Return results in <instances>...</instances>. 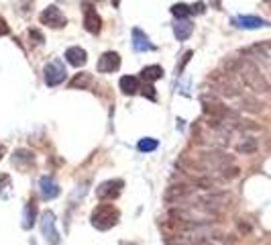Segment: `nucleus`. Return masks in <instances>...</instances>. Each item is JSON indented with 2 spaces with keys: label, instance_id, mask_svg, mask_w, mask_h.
<instances>
[{
  "label": "nucleus",
  "instance_id": "nucleus-13",
  "mask_svg": "<svg viewBox=\"0 0 271 245\" xmlns=\"http://www.w3.org/2000/svg\"><path fill=\"white\" fill-rule=\"evenodd\" d=\"M194 31V23L188 18H177V23L173 25V33L177 37V41H186Z\"/></svg>",
  "mask_w": 271,
  "mask_h": 245
},
{
  "label": "nucleus",
  "instance_id": "nucleus-15",
  "mask_svg": "<svg viewBox=\"0 0 271 245\" xmlns=\"http://www.w3.org/2000/svg\"><path fill=\"white\" fill-rule=\"evenodd\" d=\"M37 221V203L31 198L25 207V217H22V229H31Z\"/></svg>",
  "mask_w": 271,
  "mask_h": 245
},
{
  "label": "nucleus",
  "instance_id": "nucleus-18",
  "mask_svg": "<svg viewBox=\"0 0 271 245\" xmlns=\"http://www.w3.org/2000/svg\"><path fill=\"white\" fill-rule=\"evenodd\" d=\"M70 86H72V88H80V90L90 88V86H92V74H88V72L76 74V78L70 82Z\"/></svg>",
  "mask_w": 271,
  "mask_h": 245
},
{
  "label": "nucleus",
  "instance_id": "nucleus-19",
  "mask_svg": "<svg viewBox=\"0 0 271 245\" xmlns=\"http://www.w3.org/2000/svg\"><path fill=\"white\" fill-rule=\"evenodd\" d=\"M157 147H159V141H157V139H153V137H145V139H141V141L137 143V149H139V151H143V153L155 151Z\"/></svg>",
  "mask_w": 271,
  "mask_h": 245
},
{
  "label": "nucleus",
  "instance_id": "nucleus-5",
  "mask_svg": "<svg viewBox=\"0 0 271 245\" xmlns=\"http://www.w3.org/2000/svg\"><path fill=\"white\" fill-rule=\"evenodd\" d=\"M39 225H41V233H43V237H45L49 243L51 245L59 243V231H57V227H55V215H53L51 211H45V213L41 215Z\"/></svg>",
  "mask_w": 271,
  "mask_h": 245
},
{
  "label": "nucleus",
  "instance_id": "nucleus-9",
  "mask_svg": "<svg viewBox=\"0 0 271 245\" xmlns=\"http://www.w3.org/2000/svg\"><path fill=\"white\" fill-rule=\"evenodd\" d=\"M84 27H86V31L92 33V35H98V33H100V29H102V18H100V14L96 12V8H92V6H86V8H84Z\"/></svg>",
  "mask_w": 271,
  "mask_h": 245
},
{
  "label": "nucleus",
  "instance_id": "nucleus-20",
  "mask_svg": "<svg viewBox=\"0 0 271 245\" xmlns=\"http://www.w3.org/2000/svg\"><path fill=\"white\" fill-rule=\"evenodd\" d=\"M257 149V141L253 139V137H245L239 145H237V151L239 153H253Z\"/></svg>",
  "mask_w": 271,
  "mask_h": 245
},
{
  "label": "nucleus",
  "instance_id": "nucleus-14",
  "mask_svg": "<svg viewBox=\"0 0 271 245\" xmlns=\"http://www.w3.org/2000/svg\"><path fill=\"white\" fill-rule=\"evenodd\" d=\"M33 162H35V158H33V153L31 151H27V149H18L14 155H12V166H16L18 170H27L29 166H33Z\"/></svg>",
  "mask_w": 271,
  "mask_h": 245
},
{
  "label": "nucleus",
  "instance_id": "nucleus-1",
  "mask_svg": "<svg viewBox=\"0 0 271 245\" xmlns=\"http://www.w3.org/2000/svg\"><path fill=\"white\" fill-rule=\"evenodd\" d=\"M119 221H121V211L112 205H106V203L98 205L90 215V223L98 231H108V229L117 227Z\"/></svg>",
  "mask_w": 271,
  "mask_h": 245
},
{
  "label": "nucleus",
  "instance_id": "nucleus-10",
  "mask_svg": "<svg viewBox=\"0 0 271 245\" xmlns=\"http://www.w3.org/2000/svg\"><path fill=\"white\" fill-rule=\"evenodd\" d=\"M233 25L239 27V29H249V31H253V29L267 27L269 23H267L265 18H259V16H237V18H233Z\"/></svg>",
  "mask_w": 271,
  "mask_h": 245
},
{
  "label": "nucleus",
  "instance_id": "nucleus-22",
  "mask_svg": "<svg viewBox=\"0 0 271 245\" xmlns=\"http://www.w3.org/2000/svg\"><path fill=\"white\" fill-rule=\"evenodd\" d=\"M29 39H33L35 45H41V43H43V33L37 31V29H31V31H29Z\"/></svg>",
  "mask_w": 271,
  "mask_h": 245
},
{
  "label": "nucleus",
  "instance_id": "nucleus-17",
  "mask_svg": "<svg viewBox=\"0 0 271 245\" xmlns=\"http://www.w3.org/2000/svg\"><path fill=\"white\" fill-rule=\"evenodd\" d=\"M141 78L145 82H157L163 78V68L161 65H145L141 70Z\"/></svg>",
  "mask_w": 271,
  "mask_h": 245
},
{
  "label": "nucleus",
  "instance_id": "nucleus-23",
  "mask_svg": "<svg viewBox=\"0 0 271 245\" xmlns=\"http://www.w3.org/2000/svg\"><path fill=\"white\" fill-rule=\"evenodd\" d=\"M192 55H194V51H186V53H184V57H182V63L175 68V74H182V72H184V68H186V63L192 59Z\"/></svg>",
  "mask_w": 271,
  "mask_h": 245
},
{
  "label": "nucleus",
  "instance_id": "nucleus-7",
  "mask_svg": "<svg viewBox=\"0 0 271 245\" xmlns=\"http://www.w3.org/2000/svg\"><path fill=\"white\" fill-rule=\"evenodd\" d=\"M96 68H98L100 74H112V72H117L121 68V55L117 51H106V53L100 55Z\"/></svg>",
  "mask_w": 271,
  "mask_h": 245
},
{
  "label": "nucleus",
  "instance_id": "nucleus-12",
  "mask_svg": "<svg viewBox=\"0 0 271 245\" xmlns=\"http://www.w3.org/2000/svg\"><path fill=\"white\" fill-rule=\"evenodd\" d=\"M133 49L143 53V51H155V45L149 41V37L141 31V29H133Z\"/></svg>",
  "mask_w": 271,
  "mask_h": 245
},
{
  "label": "nucleus",
  "instance_id": "nucleus-8",
  "mask_svg": "<svg viewBox=\"0 0 271 245\" xmlns=\"http://www.w3.org/2000/svg\"><path fill=\"white\" fill-rule=\"evenodd\" d=\"M39 192L45 201H53L59 196V186L53 176H41L39 178Z\"/></svg>",
  "mask_w": 271,
  "mask_h": 245
},
{
  "label": "nucleus",
  "instance_id": "nucleus-6",
  "mask_svg": "<svg viewBox=\"0 0 271 245\" xmlns=\"http://www.w3.org/2000/svg\"><path fill=\"white\" fill-rule=\"evenodd\" d=\"M39 20H41V25H47V27H51V29H61V27H65V23H67V18L63 16V12H61L57 6H47V8L41 12Z\"/></svg>",
  "mask_w": 271,
  "mask_h": 245
},
{
  "label": "nucleus",
  "instance_id": "nucleus-3",
  "mask_svg": "<svg viewBox=\"0 0 271 245\" xmlns=\"http://www.w3.org/2000/svg\"><path fill=\"white\" fill-rule=\"evenodd\" d=\"M123 188H125V182H123L121 178L106 180V182H102V184L96 188V198H98V201H102V203H108V201L112 203L115 198H119V196H121Z\"/></svg>",
  "mask_w": 271,
  "mask_h": 245
},
{
  "label": "nucleus",
  "instance_id": "nucleus-11",
  "mask_svg": "<svg viewBox=\"0 0 271 245\" xmlns=\"http://www.w3.org/2000/svg\"><path fill=\"white\" fill-rule=\"evenodd\" d=\"M65 59H67V63H72L74 68H82V65H86V61H88V53H86V49L74 45V47H70V49L65 51Z\"/></svg>",
  "mask_w": 271,
  "mask_h": 245
},
{
  "label": "nucleus",
  "instance_id": "nucleus-16",
  "mask_svg": "<svg viewBox=\"0 0 271 245\" xmlns=\"http://www.w3.org/2000/svg\"><path fill=\"white\" fill-rule=\"evenodd\" d=\"M121 90H123V94H127V96L137 94V92L141 90L139 78H135V76H123V78H121Z\"/></svg>",
  "mask_w": 271,
  "mask_h": 245
},
{
  "label": "nucleus",
  "instance_id": "nucleus-21",
  "mask_svg": "<svg viewBox=\"0 0 271 245\" xmlns=\"http://www.w3.org/2000/svg\"><path fill=\"white\" fill-rule=\"evenodd\" d=\"M171 14H173L175 18H186V16L190 14V6H188V4L177 2V4H173V6H171Z\"/></svg>",
  "mask_w": 271,
  "mask_h": 245
},
{
  "label": "nucleus",
  "instance_id": "nucleus-27",
  "mask_svg": "<svg viewBox=\"0 0 271 245\" xmlns=\"http://www.w3.org/2000/svg\"><path fill=\"white\" fill-rule=\"evenodd\" d=\"M2 155H4V149H2V147H0V160H2Z\"/></svg>",
  "mask_w": 271,
  "mask_h": 245
},
{
  "label": "nucleus",
  "instance_id": "nucleus-25",
  "mask_svg": "<svg viewBox=\"0 0 271 245\" xmlns=\"http://www.w3.org/2000/svg\"><path fill=\"white\" fill-rule=\"evenodd\" d=\"M143 96H147L149 100H157V94H155V88H153L151 84L143 88Z\"/></svg>",
  "mask_w": 271,
  "mask_h": 245
},
{
  "label": "nucleus",
  "instance_id": "nucleus-2",
  "mask_svg": "<svg viewBox=\"0 0 271 245\" xmlns=\"http://www.w3.org/2000/svg\"><path fill=\"white\" fill-rule=\"evenodd\" d=\"M65 78H67V72H65V65H63L61 59H51L49 63H45V68H43V80H45L47 86H51V88L59 86V84L65 82Z\"/></svg>",
  "mask_w": 271,
  "mask_h": 245
},
{
  "label": "nucleus",
  "instance_id": "nucleus-4",
  "mask_svg": "<svg viewBox=\"0 0 271 245\" xmlns=\"http://www.w3.org/2000/svg\"><path fill=\"white\" fill-rule=\"evenodd\" d=\"M194 190H196V186L194 184H190V182H177V184H171L167 190H165V203L167 205H179V203H184L190 194H194Z\"/></svg>",
  "mask_w": 271,
  "mask_h": 245
},
{
  "label": "nucleus",
  "instance_id": "nucleus-24",
  "mask_svg": "<svg viewBox=\"0 0 271 245\" xmlns=\"http://www.w3.org/2000/svg\"><path fill=\"white\" fill-rule=\"evenodd\" d=\"M204 10H206L204 2H196V4L190 6V14H204Z\"/></svg>",
  "mask_w": 271,
  "mask_h": 245
},
{
  "label": "nucleus",
  "instance_id": "nucleus-26",
  "mask_svg": "<svg viewBox=\"0 0 271 245\" xmlns=\"http://www.w3.org/2000/svg\"><path fill=\"white\" fill-rule=\"evenodd\" d=\"M10 33V27L6 25V20L0 16V37H4V35H8Z\"/></svg>",
  "mask_w": 271,
  "mask_h": 245
}]
</instances>
